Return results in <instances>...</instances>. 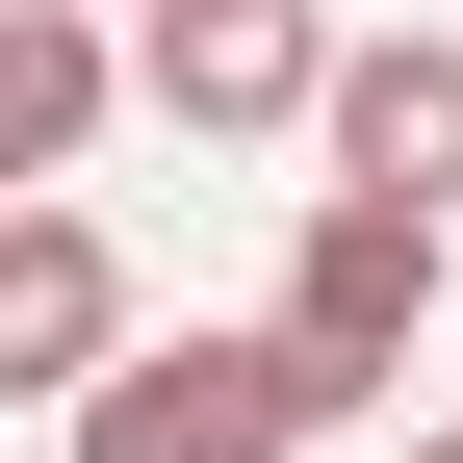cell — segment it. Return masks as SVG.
Here are the masks:
<instances>
[{
  "label": "cell",
  "instance_id": "obj_2",
  "mask_svg": "<svg viewBox=\"0 0 463 463\" xmlns=\"http://www.w3.org/2000/svg\"><path fill=\"white\" fill-rule=\"evenodd\" d=\"M283 335H309L335 386H412V335H438V206H386V181H309V258H283Z\"/></svg>",
  "mask_w": 463,
  "mask_h": 463
},
{
  "label": "cell",
  "instance_id": "obj_6",
  "mask_svg": "<svg viewBox=\"0 0 463 463\" xmlns=\"http://www.w3.org/2000/svg\"><path fill=\"white\" fill-rule=\"evenodd\" d=\"M129 78L155 52H103V0H0V181H78Z\"/></svg>",
  "mask_w": 463,
  "mask_h": 463
},
{
  "label": "cell",
  "instance_id": "obj_7",
  "mask_svg": "<svg viewBox=\"0 0 463 463\" xmlns=\"http://www.w3.org/2000/svg\"><path fill=\"white\" fill-rule=\"evenodd\" d=\"M412 463H463V438H412Z\"/></svg>",
  "mask_w": 463,
  "mask_h": 463
},
{
  "label": "cell",
  "instance_id": "obj_4",
  "mask_svg": "<svg viewBox=\"0 0 463 463\" xmlns=\"http://www.w3.org/2000/svg\"><path fill=\"white\" fill-rule=\"evenodd\" d=\"M155 103H181V129H309L335 103V26L309 0H155Z\"/></svg>",
  "mask_w": 463,
  "mask_h": 463
},
{
  "label": "cell",
  "instance_id": "obj_5",
  "mask_svg": "<svg viewBox=\"0 0 463 463\" xmlns=\"http://www.w3.org/2000/svg\"><path fill=\"white\" fill-rule=\"evenodd\" d=\"M309 129H335V181H386V206H463V52H438V26H361Z\"/></svg>",
  "mask_w": 463,
  "mask_h": 463
},
{
  "label": "cell",
  "instance_id": "obj_3",
  "mask_svg": "<svg viewBox=\"0 0 463 463\" xmlns=\"http://www.w3.org/2000/svg\"><path fill=\"white\" fill-rule=\"evenodd\" d=\"M103 361H129V283H103V232L26 181V206H0V386H52V412H78Z\"/></svg>",
  "mask_w": 463,
  "mask_h": 463
},
{
  "label": "cell",
  "instance_id": "obj_1",
  "mask_svg": "<svg viewBox=\"0 0 463 463\" xmlns=\"http://www.w3.org/2000/svg\"><path fill=\"white\" fill-rule=\"evenodd\" d=\"M335 412H361V386L258 309V335H155V361H103V386H78V463H309Z\"/></svg>",
  "mask_w": 463,
  "mask_h": 463
}]
</instances>
